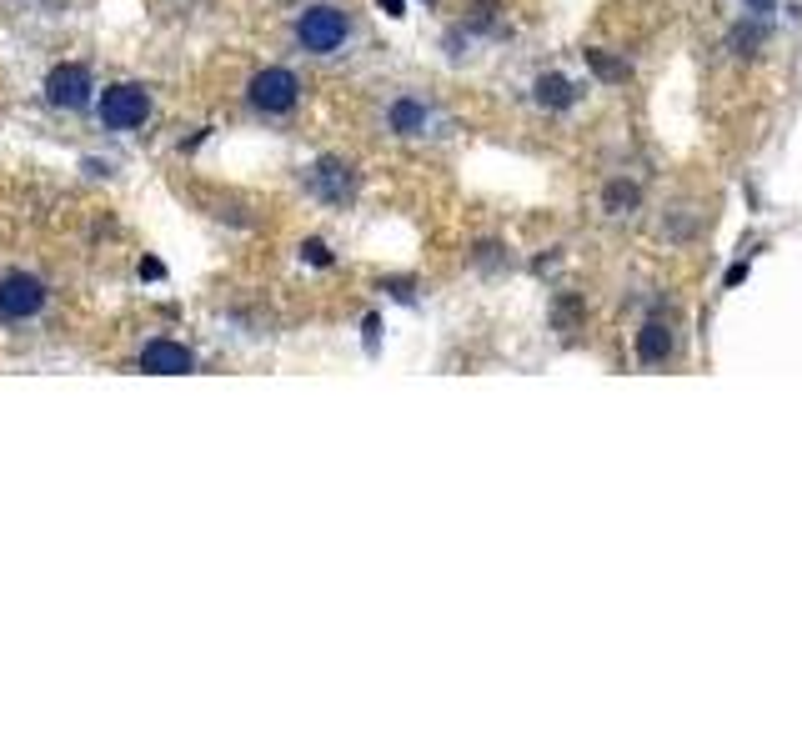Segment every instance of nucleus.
Wrapping results in <instances>:
<instances>
[{
	"label": "nucleus",
	"instance_id": "6ab92c4d",
	"mask_svg": "<svg viewBox=\"0 0 802 752\" xmlns=\"http://www.w3.org/2000/svg\"><path fill=\"white\" fill-rule=\"evenodd\" d=\"M747 6H752V11L762 16V11H772V0H747Z\"/></svg>",
	"mask_w": 802,
	"mask_h": 752
},
{
	"label": "nucleus",
	"instance_id": "0eeeda50",
	"mask_svg": "<svg viewBox=\"0 0 802 752\" xmlns=\"http://www.w3.org/2000/svg\"><path fill=\"white\" fill-rule=\"evenodd\" d=\"M311 191L321 201H331V206H346L356 196V171L346 161H316L311 166Z\"/></svg>",
	"mask_w": 802,
	"mask_h": 752
},
{
	"label": "nucleus",
	"instance_id": "9b49d317",
	"mask_svg": "<svg viewBox=\"0 0 802 752\" xmlns=\"http://www.w3.org/2000/svg\"><path fill=\"white\" fill-rule=\"evenodd\" d=\"M767 46V26L762 21H737L732 31H727V51L732 56H757Z\"/></svg>",
	"mask_w": 802,
	"mask_h": 752
},
{
	"label": "nucleus",
	"instance_id": "ddd939ff",
	"mask_svg": "<svg viewBox=\"0 0 802 752\" xmlns=\"http://www.w3.org/2000/svg\"><path fill=\"white\" fill-rule=\"evenodd\" d=\"M497 11H502L497 0H477V6L467 11V31H477V36H482V31H492V26H497Z\"/></svg>",
	"mask_w": 802,
	"mask_h": 752
},
{
	"label": "nucleus",
	"instance_id": "39448f33",
	"mask_svg": "<svg viewBox=\"0 0 802 752\" xmlns=\"http://www.w3.org/2000/svg\"><path fill=\"white\" fill-rule=\"evenodd\" d=\"M46 101H51L56 111H81V106H91V71L76 66V61L51 66V76H46Z\"/></svg>",
	"mask_w": 802,
	"mask_h": 752
},
{
	"label": "nucleus",
	"instance_id": "20e7f679",
	"mask_svg": "<svg viewBox=\"0 0 802 752\" xmlns=\"http://www.w3.org/2000/svg\"><path fill=\"white\" fill-rule=\"evenodd\" d=\"M41 311H46V281L41 276H26V271L0 276V316L6 321H31Z\"/></svg>",
	"mask_w": 802,
	"mask_h": 752
},
{
	"label": "nucleus",
	"instance_id": "f8f14e48",
	"mask_svg": "<svg viewBox=\"0 0 802 752\" xmlns=\"http://www.w3.org/2000/svg\"><path fill=\"white\" fill-rule=\"evenodd\" d=\"M602 206H607V211H617V216H627V211H637V206H642V191H637L632 181H612V186L602 191Z\"/></svg>",
	"mask_w": 802,
	"mask_h": 752
},
{
	"label": "nucleus",
	"instance_id": "dca6fc26",
	"mask_svg": "<svg viewBox=\"0 0 802 752\" xmlns=\"http://www.w3.org/2000/svg\"><path fill=\"white\" fill-rule=\"evenodd\" d=\"M161 276H166V266H161L156 256H146V261H141V281H161Z\"/></svg>",
	"mask_w": 802,
	"mask_h": 752
},
{
	"label": "nucleus",
	"instance_id": "7ed1b4c3",
	"mask_svg": "<svg viewBox=\"0 0 802 752\" xmlns=\"http://www.w3.org/2000/svg\"><path fill=\"white\" fill-rule=\"evenodd\" d=\"M246 101H251L261 116H286V111H296V101H301V81H296V71H286V66H266V71L251 76Z\"/></svg>",
	"mask_w": 802,
	"mask_h": 752
},
{
	"label": "nucleus",
	"instance_id": "f257e3e1",
	"mask_svg": "<svg viewBox=\"0 0 802 752\" xmlns=\"http://www.w3.org/2000/svg\"><path fill=\"white\" fill-rule=\"evenodd\" d=\"M351 41V16L341 6H306L296 16V46L306 56H336Z\"/></svg>",
	"mask_w": 802,
	"mask_h": 752
},
{
	"label": "nucleus",
	"instance_id": "f3484780",
	"mask_svg": "<svg viewBox=\"0 0 802 752\" xmlns=\"http://www.w3.org/2000/svg\"><path fill=\"white\" fill-rule=\"evenodd\" d=\"M366 346H371V351L381 346V321H376V316H366Z\"/></svg>",
	"mask_w": 802,
	"mask_h": 752
},
{
	"label": "nucleus",
	"instance_id": "9d476101",
	"mask_svg": "<svg viewBox=\"0 0 802 752\" xmlns=\"http://www.w3.org/2000/svg\"><path fill=\"white\" fill-rule=\"evenodd\" d=\"M386 126H391L396 136H422V131H427V106L412 101V96H401V101H391Z\"/></svg>",
	"mask_w": 802,
	"mask_h": 752
},
{
	"label": "nucleus",
	"instance_id": "2eb2a0df",
	"mask_svg": "<svg viewBox=\"0 0 802 752\" xmlns=\"http://www.w3.org/2000/svg\"><path fill=\"white\" fill-rule=\"evenodd\" d=\"M301 256H306L311 266H331V251H326L321 241H306V246H301Z\"/></svg>",
	"mask_w": 802,
	"mask_h": 752
},
{
	"label": "nucleus",
	"instance_id": "1a4fd4ad",
	"mask_svg": "<svg viewBox=\"0 0 802 752\" xmlns=\"http://www.w3.org/2000/svg\"><path fill=\"white\" fill-rule=\"evenodd\" d=\"M532 101L547 106V111H572V106H577V86H572L567 76L552 71V76H542V81L532 86Z\"/></svg>",
	"mask_w": 802,
	"mask_h": 752
},
{
	"label": "nucleus",
	"instance_id": "6e6552de",
	"mask_svg": "<svg viewBox=\"0 0 802 752\" xmlns=\"http://www.w3.org/2000/svg\"><path fill=\"white\" fill-rule=\"evenodd\" d=\"M667 356H672V326L667 321H642V331H637V361L657 366Z\"/></svg>",
	"mask_w": 802,
	"mask_h": 752
},
{
	"label": "nucleus",
	"instance_id": "423d86ee",
	"mask_svg": "<svg viewBox=\"0 0 802 752\" xmlns=\"http://www.w3.org/2000/svg\"><path fill=\"white\" fill-rule=\"evenodd\" d=\"M136 361H141V371H151V376H191V371H196V356H191L181 341H171V336L146 341Z\"/></svg>",
	"mask_w": 802,
	"mask_h": 752
},
{
	"label": "nucleus",
	"instance_id": "a211bd4d",
	"mask_svg": "<svg viewBox=\"0 0 802 752\" xmlns=\"http://www.w3.org/2000/svg\"><path fill=\"white\" fill-rule=\"evenodd\" d=\"M381 11H386V16H401L407 6H401V0H381Z\"/></svg>",
	"mask_w": 802,
	"mask_h": 752
},
{
	"label": "nucleus",
	"instance_id": "4468645a",
	"mask_svg": "<svg viewBox=\"0 0 802 752\" xmlns=\"http://www.w3.org/2000/svg\"><path fill=\"white\" fill-rule=\"evenodd\" d=\"M587 66H592L602 81H627V66H622V61H607L602 51H587Z\"/></svg>",
	"mask_w": 802,
	"mask_h": 752
},
{
	"label": "nucleus",
	"instance_id": "f03ea898",
	"mask_svg": "<svg viewBox=\"0 0 802 752\" xmlns=\"http://www.w3.org/2000/svg\"><path fill=\"white\" fill-rule=\"evenodd\" d=\"M151 121V91L136 81H116L101 91V126L106 131H141Z\"/></svg>",
	"mask_w": 802,
	"mask_h": 752
}]
</instances>
